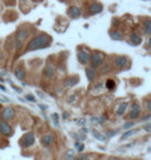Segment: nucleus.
I'll use <instances>...</instances> for the list:
<instances>
[{
	"label": "nucleus",
	"instance_id": "nucleus-1",
	"mask_svg": "<svg viewBox=\"0 0 151 160\" xmlns=\"http://www.w3.org/2000/svg\"><path fill=\"white\" fill-rule=\"evenodd\" d=\"M50 38L47 34H39V35L33 37L31 41H29L28 47H27V51H35V50H39L42 47H46L49 46Z\"/></svg>",
	"mask_w": 151,
	"mask_h": 160
},
{
	"label": "nucleus",
	"instance_id": "nucleus-2",
	"mask_svg": "<svg viewBox=\"0 0 151 160\" xmlns=\"http://www.w3.org/2000/svg\"><path fill=\"white\" fill-rule=\"evenodd\" d=\"M34 142H35V137L33 132H27L26 134H24L23 137L21 139V141H20L21 145L23 147H25V148H28V147L32 146L34 144Z\"/></svg>",
	"mask_w": 151,
	"mask_h": 160
},
{
	"label": "nucleus",
	"instance_id": "nucleus-3",
	"mask_svg": "<svg viewBox=\"0 0 151 160\" xmlns=\"http://www.w3.org/2000/svg\"><path fill=\"white\" fill-rule=\"evenodd\" d=\"M15 116H16V112H15L14 107H12V106L5 107L1 115L2 119H3L4 121H11V120L15 118Z\"/></svg>",
	"mask_w": 151,
	"mask_h": 160
},
{
	"label": "nucleus",
	"instance_id": "nucleus-4",
	"mask_svg": "<svg viewBox=\"0 0 151 160\" xmlns=\"http://www.w3.org/2000/svg\"><path fill=\"white\" fill-rule=\"evenodd\" d=\"M0 133L5 136H11L12 134V128L4 120H0Z\"/></svg>",
	"mask_w": 151,
	"mask_h": 160
},
{
	"label": "nucleus",
	"instance_id": "nucleus-5",
	"mask_svg": "<svg viewBox=\"0 0 151 160\" xmlns=\"http://www.w3.org/2000/svg\"><path fill=\"white\" fill-rule=\"evenodd\" d=\"M27 34H28L27 30H20V31L17 33V36H16V44H17V47H18V49H21L22 46H23V42H24L25 39H26Z\"/></svg>",
	"mask_w": 151,
	"mask_h": 160
},
{
	"label": "nucleus",
	"instance_id": "nucleus-6",
	"mask_svg": "<svg viewBox=\"0 0 151 160\" xmlns=\"http://www.w3.org/2000/svg\"><path fill=\"white\" fill-rule=\"evenodd\" d=\"M78 60H79L80 63L87 64L88 62L90 61V54H89V52L85 51V50L79 51V53H78Z\"/></svg>",
	"mask_w": 151,
	"mask_h": 160
},
{
	"label": "nucleus",
	"instance_id": "nucleus-7",
	"mask_svg": "<svg viewBox=\"0 0 151 160\" xmlns=\"http://www.w3.org/2000/svg\"><path fill=\"white\" fill-rule=\"evenodd\" d=\"M90 60H91V66L92 68H96L99 67L102 62V56L99 53H94L90 57Z\"/></svg>",
	"mask_w": 151,
	"mask_h": 160
},
{
	"label": "nucleus",
	"instance_id": "nucleus-8",
	"mask_svg": "<svg viewBox=\"0 0 151 160\" xmlns=\"http://www.w3.org/2000/svg\"><path fill=\"white\" fill-rule=\"evenodd\" d=\"M141 114V106L139 103H134L132 106V109H130V113H129V118L135 120L137 118H139Z\"/></svg>",
	"mask_w": 151,
	"mask_h": 160
},
{
	"label": "nucleus",
	"instance_id": "nucleus-9",
	"mask_svg": "<svg viewBox=\"0 0 151 160\" xmlns=\"http://www.w3.org/2000/svg\"><path fill=\"white\" fill-rule=\"evenodd\" d=\"M115 64H116L117 67H120V68H125L128 64V59L127 57L125 56H119L115 59Z\"/></svg>",
	"mask_w": 151,
	"mask_h": 160
},
{
	"label": "nucleus",
	"instance_id": "nucleus-10",
	"mask_svg": "<svg viewBox=\"0 0 151 160\" xmlns=\"http://www.w3.org/2000/svg\"><path fill=\"white\" fill-rule=\"evenodd\" d=\"M89 11L91 12L92 15L99 14V12L102 11V4H99V3H93L89 7Z\"/></svg>",
	"mask_w": 151,
	"mask_h": 160
},
{
	"label": "nucleus",
	"instance_id": "nucleus-11",
	"mask_svg": "<svg viewBox=\"0 0 151 160\" xmlns=\"http://www.w3.org/2000/svg\"><path fill=\"white\" fill-rule=\"evenodd\" d=\"M69 15L72 18H79L81 16V9L77 6H72L69 9Z\"/></svg>",
	"mask_w": 151,
	"mask_h": 160
},
{
	"label": "nucleus",
	"instance_id": "nucleus-12",
	"mask_svg": "<svg viewBox=\"0 0 151 160\" xmlns=\"http://www.w3.org/2000/svg\"><path fill=\"white\" fill-rule=\"evenodd\" d=\"M44 74H45V77H46L47 79H52V77H54V74H55L54 66H53V65H48L46 67V69H45Z\"/></svg>",
	"mask_w": 151,
	"mask_h": 160
},
{
	"label": "nucleus",
	"instance_id": "nucleus-13",
	"mask_svg": "<svg viewBox=\"0 0 151 160\" xmlns=\"http://www.w3.org/2000/svg\"><path fill=\"white\" fill-rule=\"evenodd\" d=\"M15 74H16L17 79L20 80V81H23L25 79V77H26V72L23 68H21V67H18V68L15 70Z\"/></svg>",
	"mask_w": 151,
	"mask_h": 160
},
{
	"label": "nucleus",
	"instance_id": "nucleus-14",
	"mask_svg": "<svg viewBox=\"0 0 151 160\" xmlns=\"http://www.w3.org/2000/svg\"><path fill=\"white\" fill-rule=\"evenodd\" d=\"M127 107H128V102H122V103H120L118 106V109H117L118 116H123Z\"/></svg>",
	"mask_w": 151,
	"mask_h": 160
},
{
	"label": "nucleus",
	"instance_id": "nucleus-15",
	"mask_svg": "<svg viewBox=\"0 0 151 160\" xmlns=\"http://www.w3.org/2000/svg\"><path fill=\"white\" fill-rule=\"evenodd\" d=\"M143 32H144L145 34H147V35H149L151 33V21L149 19L146 20L144 22V24H143Z\"/></svg>",
	"mask_w": 151,
	"mask_h": 160
},
{
	"label": "nucleus",
	"instance_id": "nucleus-16",
	"mask_svg": "<svg viewBox=\"0 0 151 160\" xmlns=\"http://www.w3.org/2000/svg\"><path fill=\"white\" fill-rule=\"evenodd\" d=\"M53 141H54L53 136H51V134H47V136H45L42 139V144L44 145V146H50L53 142Z\"/></svg>",
	"mask_w": 151,
	"mask_h": 160
},
{
	"label": "nucleus",
	"instance_id": "nucleus-17",
	"mask_svg": "<svg viewBox=\"0 0 151 160\" xmlns=\"http://www.w3.org/2000/svg\"><path fill=\"white\" fill-rule=\"evenodd\" d=\"M92 136H93V137H95L97 141H100V142H106V139H107V137H106L104 134H102L100 132H99L97 130H93L92 131Z\"/></svg>",
	"mask_w": 151,
	"mask_h": 160
},
{
	"label": "nucleus",
	"instance_id": "nucleus-18",
	"mask_svg": "<svg viewBox=\"0 0 151 160\" xmlns=\"http://www.w3.org/2000/svg\"><path fill=\"white\" fill-rule=\"evenodd\" d=\"M86 74L89 81H93L95 77V69L92 68V67H88L86 69Z\"/></svg>",
	"mask_w": 151,
	"mask_h": 160
},
{
	"label": "nucleus",
	"instance_id": "nucleus-19",
	"mask_svg": "<svg viewBox=\"0 0 151 160\" xmlns=\"http://www.w3.org/2000/svg\"><path fill=\"white\" fill-rule=\"evenodd\" d=\"M77 83H78V77H69V80H67L66 83H65V86L66 87H72V86H75Z\"/></svg>",
	"mask_w": 151,
	"mask_h": 160
},
{
	"label": "nucleus",
	"instance_id": "nucleus-20",
	"mask_svg": "<svg viewBox=\"0 0 151 160\" xmlns=\"http://www.w3.org/2000/svg\"><path fill=\"white\" fill-rule=\"evenodd\" d=\"M136 133V130H128V131H126L125 133H123L122 134V136H121V139H120V141L121 142H124L125 139H127L128 137H130L132 136H134V134Z\"/></svg>",
	"mask_w": 151,
	"mask_h": 160
},
{
	"label": "nucleus",
	"instance_id": "nucleus-21",
	"mask_svg": "<svg viewBox=\"0 0 151 160\" xmlns=\"http://www.w3.org/2000/svg\"><path fill=\"white\" fill-rule=\"evenodd\" d=\"M132 41H133V44H135L136 46H138V44H140L141 42H142V39H141V37L138 35L137 33H133L132 34Z\"/></svg>",
	"mask_w": 151,
	"mask_h": 160
},
{
	"label": "nucleus",
	"instance_id": "nucleus-22",
	"mask_svg": "<svg viewBox=\"0 0 151 160\" xmlns=\"http://www.w3.org/2000/svg\"><path fill=\"white\" fill-rule=\"evenodd\" d=\"M111 37H112L113 39H116V41H121V39L123 38L122 34L120 33V32H118V31L112 32V33H111Z\"/></svg>",
	"mask_w": 151,
	"mask_h": 160
},
{
	"label": "nucleus",
	"instance_id": "nucleus-23",
	"mask_svg": "<svg viewBox=\"0 0 151 160\" xmlns=\"http://www.w3.org/2000/svg\"><path fill=\"white\" fill-rule=\"evenodd\" d=\"M115 86H116V84H115V82L113 80H108L107 83H106V87L109 90H113L115 88Z\"/></svg>",
	"mask_w": 151,
	"mask_h": 160
},
{
	"label": "nucleus",
	"instance_id": "nucleus-24",
	"mask_svg": "<svg viewBox=\"0 0 151 160\" xmlns=\"http://www.w3.org/2000/svg\"><path fill=\"white\" fill-rule=\"evenodd\" d=\"M75 157V152L74 150H69L65 155V160H72Z\"/></svg>",
	"mask_w": 151,
	"mask_h": 160
},
{
	"label": "nucleus",
	"instance_id": "nucleus-25",
	"mask_svg": "<svg viewBox=\"0 0 151 160\" xmlns=\"http://www.w3.org/2000/svg\"><path fill=\"white\" fill-rule=\"evenodd\" d=\"M52 119L54 120V123H55V126H58V119H59V116L58 114H53L52 115Z\"/></svg>",
	"mask_w": 151,
	"mask_h": 160
},
{
	"label": "nucleus",
	"instance_id": "nucleus-26",
	"mask_svg": "<svg viewBox=\"0 0 151 160\" xmlns=\"http://www.w3.org/2000/svg\"><path fill=\"white\" fill-rule=\"evenodd\" d=\"M135 125L134 122H127V123H125L124 124V126H123V128L124 129H129V128H132L133 126Z\"/></svg>",
	"mask_w": 151,
	"mask_h": 160
},
{
	"label": "nucleus",
	"instance_id": "nucleus-27",
	"mask_svg": "<svg viewBox=\"0 0 151 160\" xmlns=\"http://www.w3.org/2000/svg\"><path fill=\"white\" fill-rule=\"evenodd\" d=\"M143 129H144L146 132H150L151 131V123L145 124L144 126H143Z\"/></svg>",
	"mask_w": 151,
	"mask_h": 160
},
{
	"label": "nucleus",
	"instance_id": "nucleus-28",
	"mask_svg": "<svg viewBox=\"0 0 151 160\" xmlns=\"http://www.w3.org/2000/svg\"><path fill=\"white\" fill-rule=\"evenodd\" d=\"M26 99H27V100H29V101H31V102H35V97L33 96V95H31V94H27L26 95Z\"/></svg>",
	"mask_w": 151,
	"mask_h": 160
},
{
	"label": "nucleus",
	"instance_id": "nucleus-29",
	"mask_svg": "<svg viewBox=\"0 0 151 160\" xmlns=\"http://www.w3.org/2000/svg\"><path fill=\"white\" fill-rule=\"evenodd\" d=\"M78 124H79L80 126H83V125H85V120H84V119L78 120Z\"/></svg>",
	"mask_w": 151,
	"mask_h": 160
},
{
	"label": "nucleus",
	"instance_id": "nucleus-30",
	"mask_svg": "<svg viewBox=\"0 0 151 160\" xmlns=\"http://www.w3.org/2000/svg\"><path fill=\"white\" fill-rule=\"evenodd\" d=\"M12 89H15V90H16V92H18V93H22V89L18 88V87L14 86V85H12Z\"/></svg>",
	"mask_w": 151,
	"mask_h": 160
},
{
	"label": "nucleus",
	"instance_id": "nucleus-31",
	"mask_svg": "<svg viewBox=\"0 0 151 160\" xmlns=\"http://www.w3.org/2000/svg\"><path fill=\"white\" fill-rule=\"evenodd\" d=\"M77 149H78V151H79V152H82L83 150H84V145H79Z\"/></svg>",
	"mask_w": 151,
	"mask_h": 160
},
{
	"label": "nucleus",
	"instance_id": "nucleus-32",
	"mask_svg": "<svg viewBox=\"0 0 151 160\" xmlns=\"http://www.w3.org/2000/svg\"><path fill=\"white\" fill-rule=\"evenodd\" d=\"M150 119H151V115L148 114V115H146V117L143 118V121H147V120H150Z\"/></svg>",
	"mask_w": 151,
	"mask_h": 160
},
{
	"label": "nucleus",
	"instance_id": "nucleus-33",
	"mask_svg": "<svg viewBox=\"0 0 151 160\" xmlns=\"http://www.w3.org/2000/svg\"><path fill=\"white\" fill-rule=\"evenodd\" d=\"M147 109L148 111H151V101L150 100L147 101Z\"/></svg>",
	"mask_w": 151,
	"mask_h": 160
},
{
	"label": "nucleus",
	"instance_id": "nucleus-34",
	"mask_svg": "<svg viewBox=\"0 0 151 160\" xmlns=\"http://www.w3.org/2000/svg\"><path fill=\"white\" fill-rule=\"evenodd\" d=\"M0 100L3 101V102H8L9 101L8 98H6V97H1V98H0Z\"/></svg>",
	"mask_w": 151,
	"mask_h": 160
},
{
	"label": "nucleus",
	"instance_id": "nucleus-35",
	"mask_svg": "<svg viewBox=\"0 0 151 160\" xmlns=\"http://www.w3.org/2000/svg\"><path fill=\"white\" fill-rule=\"evenodd\" d=\"M39 107H41L42 109H47V106H39Z\"/></svg>",
	"mask_w": 151,
	"mask_h": 160
},
{
	"label": "nucleus",
	"instance_id": "nucleus-36",
	"mask_svg": "<svg viewBox=\"0 0 151 160\" xmlns=\"http://www.w3.org/2000/svg\"><path fill=\"white\" fill-rule=\"evenodd\" d=\"M109 160H118V158H116V157H111Z\"/></svg>",
	"mask_w": 151,
	"mask_h": 160
},
{
	"label": "nucleus",
	"instance_id": "nucleus-37",
	"mask_svg": "<svg viewBox=\"0 0 151 160\" xmlns=\"http://www.w3.org/2000/svg\"><path fill=\"white\" fill-rule=\"evenodd\" d=\"M0 89H1V90H3V91H5V88H4L3 86H1V85H0Z\"/></svg>",
	"mask_w": 151,
	"mask_h": 160
},
{
	"label": "nucleus",
	"instance_id": "nucleus-38",
	"mask_svg": "<svg viewBox=\"0 0 151 160\" xmlns=\"http://www.w3.org/2000/svg\"><path fill=\"white\" fill-rule=\"evenodd\" d=\"M37 94H39V96H41V97H44V95H42V94L41 93V92H37Z\"/></svg>",
	"mask_w": 151,
	"mask_h": 160
},
{
	"label": "nucleus",
	"instance_id": "nucleus-39",
	"mask_svg": "<svg viewBox=\"0 0 151 160\" xmlns=\"http://www.w3.org/2000/svg\"><path fill=\"white\" fill-rule=\"evenodd\" d=\"M80 160H90L89 158H85V157H84V158H82V159H80Z\"/></svg>",
	"mask_w": 151,
	"mask_h": 160
},
{
	"label": "nucleus",
	"instance_id": "nucleus-40",
	"mask_svg": "<svg viewBox=\"0 0 151 160\" xmlns=\"http://www.w3.org/2000/svg\"><path fill=\"white\" fill-rule=\"evenodd\" d=\"M21 1H23V2H24V1H26V0H21Z\"/></svg>",
	"mask_w": 151,
	"mask_h": 160
}]
</instances>
